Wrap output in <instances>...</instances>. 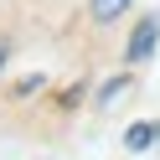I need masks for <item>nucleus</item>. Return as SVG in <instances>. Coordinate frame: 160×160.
I'll return each instance as SVG.
<instances>
[{
	"label": "nucleus",
	"instance_id": "1",
	"mask_svg": "<svg viewBox=\"0 0 160 160\" xmlns=\"http://www.w3.org/2000/svg\"><path fill=\"white\" fill-rule=\"evenodd\" d=\"M155 36H160V21H139L134 42H129V62H145V57L155 52Z\"/></svg>",
	"mask_w": 160,
	"mask_h": 160
},
{
	"label": "nucleus",
	"instance_id": "2",
	"mask_svg": "<svg viewBox=\"0 0 160 160\" xmlns=\"http://www.w3.org/2000/svg\"><path fill=\"white\" fill-rule=\"evenodd\" d=\"M129 11V0H93V21H114Z\"/></svg>",
	"mask_w": 160,
	"mask_h": 160
},
{
	"label": "nucleus",
	"instance_id": "3",
	"mask_svg": "<svg viewBox=\"0 0 160 160\" xmlns=\"http://www.w3.org/2000/svg\"><path fill=\"white\" fill-rule=\"evenodd\" d=\"M0 62H5V47H0Z\"/></svg>",
	"mask_w": 160,
	"mask_h": 160
}]
</instances>
